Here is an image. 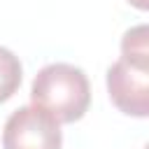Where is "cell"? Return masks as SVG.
I'll list each match as a JSON object with an SVG mask.
<instances>
[{
	"label": "cell",
	"mask_w": 149,
	"mask_h": 149,
	"mask_svg": "<svg viewBox=\"0 0 149 149\" xmlns=\"http://www.w3.org/2000/svg\"><path fill=\"white\" fill-rule=\"evenodd\" d=\"M30 98L35 107L44 109L58 123H72L88 109L91 86L81 68L70 63H49L35 74Z\"/></svg>",
	"instance_id": "obj_1"
},
{
	"label": "cell",
	"mask_w": 149,
	"mask_h": 149,
	"mask_svg": "<svg viewBox=\"0 0 149 149\" xmlns=\"http://www.w3.org/2000/svg\"><path fill=\"white\" fill-rule=\"evenodd\" d=\"M63 133L54 116L35 105L9 114L2 130V149H61Z\"/></svg>",
	"instance_id": "obj_2"
},
{
	"label": "cell",
	"mask_w": 149,
	"mask_h": 149,
	"mask_svg": "<svg viewBox=\"0 0 149 149\" xmlns=\"http://www.w3.org/2000/svg\"><path fill=\"white\" fill-rule=\"evenodd\" d=\"M149 58L121 56L107 70V91L112 102L130 116L149 114Z\"/></svg>",
	"instance_id": "obj_3"
},
{
	"label": "cell",
	"mask_w": 149,
	"mask_h": 149,
	"mask_svg": "<svg viewBox=\"0 0 149 149\" xmlns=\"http://www.w3.org/2000/svg\"><path fill=\"white\" fill-rule=\"evenodd\" d=\"M21 77H23V68H21L19 56H14L9 49L0 47V102L9 100L19 91Z\"/></svg>",
	"instance_id": "obj_4"
},
{
	"label": "cell",
	"mask_w": 149,
	"mask_h": 149,
	"mask_svg": "<svg viewBox=\"0 0 149 149\" xmlns=\"http://www.w3.org/2000/svg\"><path fill=\"white\" fill-rule=\"evenodd\" d=\"M147 26H135L130 30H126L123 40H121V56L128 58H149V44H147Z\"/></svg>",
	"instance_id": "obj_5"
},
{
	"label": "cell",
	"mask_w": 149,
	"mask_h": 149,
	"mask_svg": "<svg viewBox=\"0 0 149 149\" xmlns=\"http://www.w3.org/2000/svg\"><path fill=\"white\" fill-rule=\"evenodd\" d=\"M128 2H133V5L140 7V9H147V7H149V0H128Z\"/></svg>",
	"instance_id": "obj_6"
}]
</instances>
